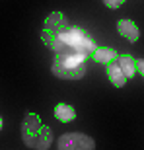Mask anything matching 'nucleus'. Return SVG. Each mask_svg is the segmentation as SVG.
<instances>
[{"label": "nucleus", "mask_w": 144, "mask_h": 150, "mask_svg": "<svg viewBox=\"0 0 144 150\" xmlns=\"http://www.w3.org/2000/svg\"><path fill=\"white\" fill-rule=\"evenodd\" d=\"M136 70H138L140 76L144 78V59H138V61H136Z\"/></svg>", "instance_id": "nucleus-11"}, {"label": "nucleus", "mask_w": 144, "mask_h": 150, "mask_svg": "<svg viewBox=\"0 0 144 150\" xmlns=\"http://www.w3.org/2000/svg\"><path fill=\"white\" fill-rule=\"evenodd\" d=\"M117 62H119V67H121L123 74L128 78H133L136 74V59L133 55H128V53H123V55H117Z\"/></svg>", "instance_id": "nucleus-7"}, {"label": "nucleus", "mask_w": 144, "mask_h": 150, "mask_svg": "<svg viewBox=\"0 0 144 150\" xmlns=\"http://www.w3.org/2000/svg\"><path fill=\"white\" fill-rule=\"evenodd\" d=\"M22 140L33 150H49L53 144V129L43 125L39 115L28 113L22 123Z\"/></svg>", "instance_id": "nucleus-2"}, {"label": "nucleus", "mask_w": 144, "mask_h": 150, "mask_svg": "<svg viewBox=\"0 0 144 150\" xmlns=\"http://www.w3.org/2000/svg\"><path fill=\"white\" fill-rule=\"evenodd\" d=\"M117 59V51L111 49V47H97L92 55V61L100 62V64H109Z\"/></svg>", "instance_id": "nucleus-8"}, {"label": "nucleus", "mask_w": 144, "mask_h": 150, "mask_svg": "<svg viewBox=\"0 0 144 150\" xmlns=\"http://www.w3.org/2000/svg\"><path fill=\"white\" fill-rule=\"evenodd\" d=\"M55 117L61 123H70L76 119V109L72 105H68V103H59L55 107Z\"/></svg>", "instance_id": "nucleus-9"}, {"label": "nucleus", "mask_w": 144, "mask_h": 150, "mask_svg": "<svg viewBox=\"0 0 144 150\" xmlns=\"http://www.w3.org/2000/svg\"><path fill=\"white\" fill-rule=\"evenodd\" d=\"M2 125H4V123H2V117H0V131H2Z\"/></svg>", "instance_id": "nucleus-12"}, {"label": "nucleus", "mask_w": 144, "mask_h": 150, "mask_svg": "<svg viewBox=\"0 0 144 150\" xmlns=\"http://www.w3.org/2000/svg\"><path fill=\"white\" fill-rule=\"evenodd\" d=\"M94 148H95L94 139L84 133H66L56 142V150H94Z\"/></svg>", "instance_id": "nucleus-4"}, {"label": "nucleus", "mask_w": 144, "mask_h": 150, "mask_svg": "<svg viewBox=\"0 0 144 150\" xmlns=\"http://www.w3.org/2000/svg\"><path fill=\"white\" fill-rule=\"evenodd\" d=\"M107 76H109V82L113 84L115 88H123V86L127 84V76L123 74V70H121V67H119L117 59L107 64Z\"/></svg>", "instance_id": "nucleus-6"}, {"label": "nucleus", "mask_w": 144, "mask_h": 150, "mask_svg": "<svg viewBox=\"0 0 144 150\" xmlns=\"http://www.w3.org/2000/svg\"><path fill=\"white\" fill-rule=\"evenodd\" d=\"M127 0H103V4L107 6V8H111V10H115V8H119L121 4H125Z\"/></svg>", "instance_id": "nucleus-10"}, {"label": "nucleus", "mask_w": 144, "mask_h": 150, "mask_svg": "<svg viewBox=\"0 0 144 150\" xmlns=\"http://www.w3.org/2000/svg\"><path fill=\"white\" fill-rule=\"evenodd\" d=\"M53 74L62 80H80L86 74L88 62L92 61V55L95 47V41L90 37L84 29L70 25V28L61 33L53 43Z\"/></svg>", "instance_id": "nucleus-1"}, {"label": "nucleus", "mask_w": 144, "mask_h": 150, "mask_svg": "<svg viewBox=\"0 0 144 150\" xmlns=\"http://www.w3.org/2000/svg\"><path fill=\"white\" fill-rule=\"evenodd\" d=\"M117 31H119V35H123V37L127 39V41H131V43H136L140 37V29L138 25L133 22V20H119L117 22Z\"/></svg>", "instance_id": "nucleus-5"}, {"label": "nucleus", "mask_w": 144, "mask_h": 150, "mask_svg": "<svg viewBox=\"0 0 144 150\" xmlns=\"http://www.w3.org/2000/svg\"><path fill=\"white\" fill-rule=\"evenodd\" d=\"M68 28H70V23H68V20H66L64 14H61V12H53V14H49L47 20H45V29H43V33H41L43 43L47 45V47H53L55 39L61 33H64Z\"/></svg>", "instance_id": "nucleus-3"}]
</instances>
